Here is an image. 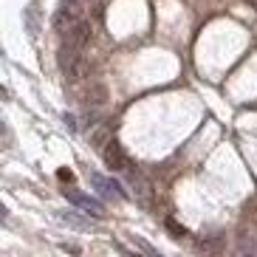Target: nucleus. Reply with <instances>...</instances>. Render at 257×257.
Wrapping results in <instances>:
<instances>
[{"instance_id":"nucleus-11","label":"nucleus","mask_w":257,"mask_h":257,"mask_svg":"<svg viewBox=\"0 0 257 257\" xmlns=\"http://www.w3.org/2000/svg\"><path fill=\"white\" fill-rule=\"evenodd\" d=\"M26 17H29V34H37V17H34V6H29Z\"/></svg>"},{"instance_id":"nucleus-13","label":"nucleus","mask_w":257,"mask_h":257,"mask_svg":"<svg viewBox=\"0 0 257 257\" xmlns=\"http://www.w3.org/2000/svg\"><path fill=\"white\" fill-rule=\"evenodd\" d=\"M243 3H249L251 9H257V0H243Z\"/></svg>"},{"instance_id":"nucleus-12","label":"nucleus","mask_w":257,"mask_h":257,"mask_svg":"<svg viewBox=\"0 0 257 257\" xmlns=\"http://www.w3.org/2000/svg\"><path fill=\"white\" fill-rule=\"evenodd\" d=\"M57 175H60L62 181H74V173H71V170H60Z\"/></svg>"},{"instance_id":"nucleus-7","label":"nucleus","mask_w":257,"mask_h":257,"mask_svg":"<svg viewBox=\"0 0 257 257\" xmlns=\"http://www.w3.org/2000/svg\"><path fill=\"white\" fill-rule=\"evenodd\" d=\"M107 99V88L105 85H93L91 91H88V102H93V105H102Z\"/></svg>"},{"instance_id":"nucleus-8","label":"nucleus","mask_w":257,"mask_h":257,"mask_svg":"<svg viewBox=\"0 0 257 257\" xmlns=\"http://www.w3.org/2000/svg\"><path fill=\"white\" fill-rule=\"evenodd\" d=\"M164 226L170 229V232H173V237H184V234H187V229H184V226H178V223H175L173 218H167V220H164Z\"/></svg>"},{"instance_id":"nucleus-6","label":"nucleus","mask_w":257,"mask_h":257,"mask_svg":"<svg viewBox=\"0 0 257 257\" xmlns=\"http://www.w3.org/2000/svg\"><path fill=\"white\" fill-rule=\"evenodd\" d=\"M107 142H113V124H96L91 130V144L102 150Z\"/></svg>"},{"instance_id":"nucleus-2","label":"nucleus","mask_w":257,"mask_h":257,"mask_svg":"<svg viewBox=\"0 0 257 257\" xmlns=\"http://www.w3.org/2000/svg\"><path fill=\"white\" fill-rule=\"evenodd\" d=\"M102 156H105V164L110 167V170H116V173L130 170V156L121 150L119 142H107L105 147H102Z\"/></svg>"},{"instance_id":"nucleus-1","label":"nucleus","mask_w":257,"mask_h":257,"mask_svg":"<svg viewBox=\"0 0 257 257\" xmlns=\"http://www.w3.org/2000/svg\"><path fill=\"white\" fill-rule=\"evenodd\" d=\"M91 34H93V26L88 23V20H79V23H74L68 31H62V43L82 51V48L91 43Z\"/></svg>"},{"instance_id":"nucleus-9","label":"nucleus","mask_w":257,"mask_h":257,"mask_svg":"<svg viewBox=\"0 0 257 257\" xmlns=\"http://www.w3.org/2000/svg\"><path fill=\"white\" fill-rule=\"evenodd\" d=\"M198 249L201 251H218L220 249V237H215V240H201L198 243Z\"/></svg>"},{"instance_id":"nucleus-5","label":"nucleus","mask_w":257,"mask_h":257,"mask_svg":"<svg viewBox=\"0 0 257 257\" xmlns=\"http://www.w3.org/2000/svg\"><path fill=\"white\" fill-rule=\"evenodd\" d=\"M130 184L136 187V198L142 201V204H150V195H153V184L144 178V173H130Z\"/></svg>"},{"instance_id":"nucleus-3","label":"nucleus","mask_w":257,"mask_h":257,"mask_svg":"<svg viewBox=\"0 0 257 257\" xmlns=\"http://www.w3.org/2000/svg\"><path fill=\"white\" fill-rule=\"evenodd\" d=\"M62 195L68 198V204H74V206H79V209H85L88 215H102L105 212V206L99 204L96 198H91V195H85V192H79V189H62Z\"/></svg>"},{"instance_id":"nucleus-10","label":"nucleus","mask_w":257,"mask_h":257,"mask_svg":"<svg viewBox=\"0 0 257 257\" xmlns=\"http://www.w3.org/2000/svg\"><path fill=\"white\" fill-rule=\"evenodd\" d=\"M60 220H62V223H71V226H79V229H85V226H88V223H82L79 218H74L71 212H68V215H60Z\"/></svg>"},{"instance_id":"nucleus-4","label":"nucleus","mask_w":257,"mask_h":257,"mask_svg":"<svg viewBox=\"0 0 257 257\" xmlns=\"http://www.w3.org/2000/svg\"><path fill=\"white\" fill-rule=\"evenodd\" d=\"M91 184L102 192V195L107 198H124V192H121V187L116 181H110V178H105V175H99V173H91Z\"/></svg>"}]
</instances>
